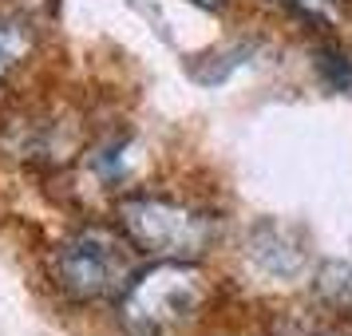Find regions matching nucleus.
<instances>
[{"mask_svg":"<svg viewBox=\"0 0 352 336\" xmlns=\"http://www.w3.org/2000/svg\"><path fill=\"white\" fill-rule=\"evenodd\" d=\"M313 64H317V76L329 91L352 96V48H344V44H324Z\"/></svg>","mask_w":352,"mask_h":336,"instance_id":"8","label":"nucleus"},{"mask_svg":"<svg viewBox=\"0 0 352 336\" xmlns=\"http://www.w3.org/2000/svg\"><path fill=\"white\" fill-rule=\"evenodd\" d=\"M210 301L214 285L198 261H155L119 293V320L135 336H170L202 320Z\"/></svg>","mask_w":352,"mask_h":336,"instance_id":"1","label":"nucleus"},{"mask_svg":"<svg viewBox=\"0 0 352 336\" xmlns=\"http://www.w3.org/2000/svg\"><path fill=\"white\" fill-rule=\"evenodd\" d=\"M119 229L139 254L155 261H202L218 245V222L210 214L175 198H155V194L123 198Z\"/></svg>","mask_w":352,"mask_h":336,"instance_id":"3","label":"nucleus"},{"mask_svg":"<svg viewBox=\"0 0 352 336\" xmlns=\"http://www.w3.org/2000/svg\"><path fill=\"white\" fill-rule=\"evenodd\" d=\"M139 249L127 241L123 229L111 225H83L76 234H67L48 257V273L56 289L64 293L67 301L76 304H91V301H107L119 297L127 281L139 273L135 265Z\"/></svg>","mask_w":352,"mask_h":336,"instance_id":"2","label":"nucleus"},{"mask_svg":"<svg viewBox=\"0 0 352 336\" xmlns=\"http://www.w3.org/2000/svg\"><path fill=\"white\" fill-rule=\"evenodd\" d=\"M194 4H202V8H226L230 0H194Z\"/></svg>","mask_w":352,"mask_h":336,"instance_id":"9","label":"nucleus"},{"mask_svg":"<svg viewBox=\"0 0 352 336\" xmlns=\"http://www.w3.org/2000/svg\"><path fill=\"white\" fill-rule=\"evenodd\" d=\"M313 297L329 317H352V265L349 261H324L313 273Z\"/></svg>","mask_w":352,"mask_h":336,"instance_id":"7","label":"nucleus"},{"mask_svg":"<svg viewBox=\"0 0 352 336\" xmlns=\"http://www.w3.org/2000/svg\"><path fill=\"white\" fill-rule=\"evenodd\" d=\"M36 52V28L24 16H0V91L28 67Z\"/></svg>","mask_w":352,"mask_h":336,"instance_id":"5","label":"nucleus"},{"mask_svg":"<svg viewBox=\"0 0 352 336\" xmlns=\"http://www.w3.org/2000/svg\"><path fill=\"white\" fill-rule=\"evenodd\" d=\"M250 254H254V261L270 273V277H293V273H301V265H305V249L293 245L289 234L277 229V225H261V229H257Z\"/></svg>","mask_w":352,"mask_h":336,"instance_id":"6","label":"nucleus"},{"mask_svg":"<svg viewBox=\"0 0 352 336\" xmlns=\"http://www.w3.org/2000/svg\"><path fill=\"white\" fill-rule=\"evenodd\" d=\"M0 150L28 166H64L83 150V127L60 111H24L4 119Z\"/></svg>","mask_w":352,"mask_h":336,"instance_id":"4","label":"nucleus"}]
</instances>
